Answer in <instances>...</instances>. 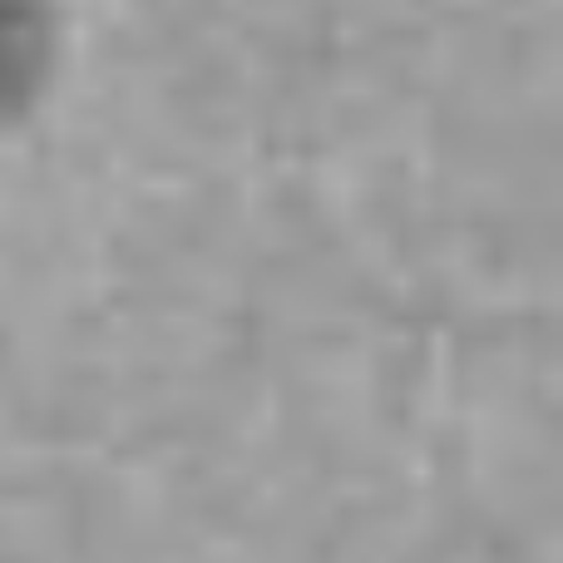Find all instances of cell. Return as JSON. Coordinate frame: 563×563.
<instances>
[{
	"mask_svg": "<svg viewBox=\"0 0 563 563\" xmlns=\"http://www.w3.org/2000/svg\"><path fill=\"white\" fill-rule=\"evenodd\" d=\"M35 35H20V15H0V104H15L25 85H35Z\"/></svg>",
	"mask_w": 563,
	"mask_h": 563,
	"instance_id": "cell-1",
	"label": "cell"
}]
</instances>
